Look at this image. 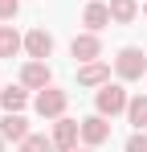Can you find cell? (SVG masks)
Listing matches in <instances>:
<instances>
[{"label": "cell", "instance_id": "10", "mask_svg": "<svg viewBox=\"0 0 147 152\" xmlns=\"http://www.w3.org/2000/svg\"><path fill=\"white\" fill-rule=\"evenodd\" d=\"M78 82L82 86H106L110 82V66L106 62H82L78 66Z\"/></svg>", "mask_w": 147, "mask_h": 152}, {"label": "cell", "instance_id": "5", "mask_svg": "<svg viewBox=\"0 0 147 152\" xmlns=\"http://www.w3.org/2000/svg\"><path fill=\"white\" fill-rule=\"evenodd\" d=\"M78 140H82V119H57L53 124V144H57V152H74L78 148Z\"/></svg>", "mask_w": 147, "mask_h": 152}, {"label": "cell", "instance_id": "9", "mask_svg": "<svg viewBox=\"0 0 147 152\" xmlns=\"http://www.w3.org/2000/svg\"><path fill=\"white\" fill-rule=\"evenodd\" d=\"M110 21H115V17H110V4H102V0H90V4L82 8V25L90 29V33H98V29H106Z\"/></svg>", "mask_w": 147, "mask_h": 152}, {"label": "cell", "instance_id": "2", "mask_svg": "<svg viewBox=\"0 0 147 152\" xmlns=\"http://www.w3.org/2000/svg\"><path fill=\"white\" fill-rule=\"evenodd\" d=\"M127 103H131V95L122 91V82H106V86H98V95H94L98 115H106V119H115V115H127Z\"/></svg>", "mask_w": 147, "mask_h": 152}, {"label": "cell", "instance_id": "15", "mask_svg": "<svg viewBox=\"0 0 147 152\" xmlns=\"http://www.w3.org/2000/svg\"><path fill=\"white\" fill-rule=\"evenodd\" d=\"M110 17H115L119 25H131V21L139 17V0H110Z\"/></svg>", "mask_w": 147, "mask_h": 152}, {"label": "cell", "instance_id": "21", "mask_svg": "<svg viewBox=\"0 0 147 152\" xmlns=\"http://www.w3.org/2000/svg\"><path fill=\"white\" fill-rule=\"evenodd\" d=\"M74 152H78V148H74ZM82 152H94V148H82Z\"/></svg>", "mask_w": 147, "mask_h": 152}, {"label": "cell", "instance_id": "12", "mask_svg": "<svg viewBox=\"0 0 147 152\" xmlns=\"http://www.w3.org/2000/svg\"><path fill=\"white\" fill-rule=\"evenodd\" d=\"M21 50H24V37H21L12 25H0V58H8V62H12Z\"/></svg>", "mask_w": 147, "mask_h": 152}, {"label": "cell", "instance_id": "11", "mask_svg": "<svg viewBox=\"0 0 147 152\" xmlns=\"http://www.w3.org/2000/svg\"><path fill=\"white\" fill-rule=\"evenodd\" d=\"M0 136H4V140H17V144L29 136V124H24L21 111H4V119H0Z\"/></svg>", "mask_w": 147, "mask_h": 152}, {"label": "cell", "instance_id": "22", "mask_svg": "<svg viewBox=\"0 0 147 152\" xmlns=\"http://www.w3.org/2000/svg\"><path fill=\"white\" fill-rule=\"evenodd\" d=\"M0 91H4V86H0Z\"/></svg>", "mask_w": 147, "mask_h": 152}, {"label": "cell", "instance_id": "19", "mask_svg": "<svg viewBox=\"0 0 147 152\" xmlns=\"http://www.w3.org/2000/svg\"><path fill=\"white\" fill-rule=\"evenodd\" d=\"M0 152H4V136H0Z\"/></svg>", "mask_w": 147, "mask_h": 152}, {"label": "cell", "instance_id": "13", "mask_svg": "<svg viewBox=\"0 0 147 152\" xmlns=\"http://www.w3.org/2000/svg\"><path fill=\"white\" fill-rule=\"evenodd\" d=\"M24 103H29V86H4L0 91V107L4 111H24Z\"/></svg>", "mask_w": 147, "mask_h": 152}, {"label": "cell", "instance_id": "20", "mask_svg": "<svg viewBox=\"0 0 147 152\" xmlns=\"http://www.w3.org/2000/svg\"><path fill=\"white\" fill-rule=\"evenodd\" d=\"M143 17H147V0H143Z\"/></svg>", "mask_w": 147, "mask_h": 152}, {"label": "cell", "instance_id": "14", "mask_svg": "<svg viewBox=\"0 0 147 152\" xmlns=\"http://www.w3.org/2000/svg\"><path fill=\"white\" fill-rule=\"evenodd\" d=\"M127 124L135 127V132L147 127V95H135V99L127 103Z\"/></svg>", "mask_w": 147, "mask_h": 152}, {"label": "cell", "instance_id": "16", "mask_svg": "<svg viewBox=\"0 0 147 152\" xmlns=\"http://www.w3.org/2000/svg\"><path fill=\"white\" fill-rule=\"evenodd\" d=\"M21 152H57V144H53V136H24L21 140Z\"/></svg>", "mask_w": 147, "mask_h": 152}, {"label": "cell", "instance_id": "1", "mask_svg": "<svg viewBox=\"0 0 147 152\" xmlns=\"http://www.w3.org/2000/svg\"><path fill=\"white\" fill-rule=\"evenodd\" d=\"M115 74H119V82H139L147 74V53L139 45H122L115 58Z\"/></svg>", "mask_w": 147, "mask_h": 152}, {"label": "cell", "instance_id": "4", "mask_svg": "<svg viewBox=\"0 0 147 152\" xmlns=\"http://www.w3.org/2000/svg\"><path fill=\"white\" fill-rule=\"evenodd\" d=\"M21 86H29V91H45V86H53V70H49V62L29 58V62L21 66Z\"/></svg>", "mask_w": 147, "mask_h": 152}, {"label": "cell", "instance_id": "18", "mask_svg": "<svg viewBox=\"0 0 147 152\" xmlns=\"http://www.w3.org/2000/svg\"><path fill=\"white\" fill-rule=\"evenodd\" d=\"M127 152H147V132H135L127 140Z\"/></svg>", "mask_w": 147, "mask_h": 152}, {"label": "cell", "instance_id": "7", "mask_svg": "<svg viewBox=\"0 0 147 152\" xmlns=\"http://www.w3.org/2000/svg\"><path fill=\"white\" fill-rule=\"evenodd\" d=\"M70 53L78 58V62H98V58H102V37L86 29V33H78V37L70 41Z\"/></svg>", "mask_w": 147, "mask_h": 152}, {"label": "cell", "instance_id": "17", "mask_svg": "<svg viewBox=\"0 0 147 152\" xmlns=\"http://www.w3.org/2000/svg\"><path fill=\"white\" fill-rule=\"evenodd\" d=\"M21 12V0H0V21H12Z\"/></svg>", "mask_w": 147, "mask_h": 152}, {"label": "cell", "instance_id": "6", "mask_svg": "<svg viewBox=\"0 0 147 152\" xmlns=\"http://www.w3.org/2000/svg\"><path fill=\"white\" fill-rule=\"evenodd\" d=\"M110 140V119L106 115H86L82 119V144L86 148H98V144H106Z\"/></svg>", "mask_w": 147, "mask_h": 152}, {"label": "cell", "instance_id": "8", "mask_svg": "<svg viewBox=\"0 0 147 152\" xmlns=\"http://www.w3.org/2000/svg\"><path fill=\"white\" fill-rule=\"evenodd\" d=\"M24 53L37 58V62H45L49 53H53V33H45V29H29V33H24Z\"/></svg>", "mask_w": 147, "mask_h": 152}, {"label": "cell", "instance_id": "3", "mask_svg": "<svg viewBox=\"0 0 147 152\" xmlns=\"http://www.w3.org/2000/svg\"><path fill=\"white\" fill-rule=\"evenodd\" d=\"M33 107H37L41 119H61L66 107H70V91H61V86H45V91H37Z\"/></svg>", "mask_w": 147, "mask_h": 152}]
</instances>
